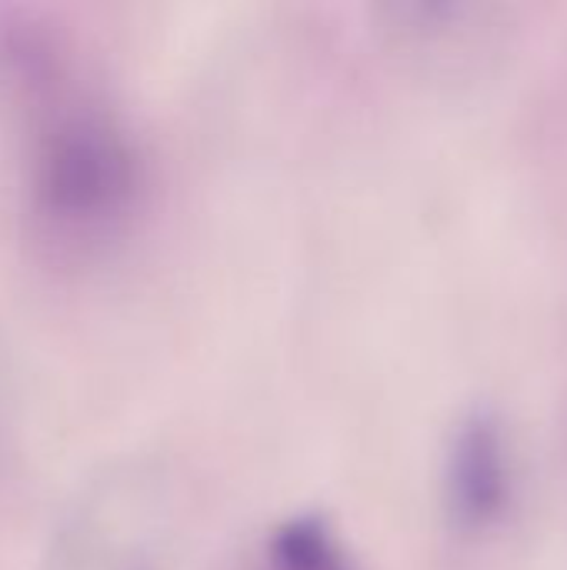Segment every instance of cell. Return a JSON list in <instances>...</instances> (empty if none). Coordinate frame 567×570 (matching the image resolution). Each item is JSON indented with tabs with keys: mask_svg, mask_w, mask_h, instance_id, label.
<instances>
[{
	"mask_svg": "<svg viewBox=\"0 0 567 570\" xmlns=\"http://www.w3.org/2000/svg\"><path fill=\"white\" fill-rule=\"evenodd\" d=\"M444 508L468 531H491L511 508L515 464L501 417L491 407H468L444 448Z\"/></svg>",
	"mask_w": 567,
	"mask_h": 570,
	"instance_id": "cell-2",
	"label": "cell"
},
{
	"mask_svg": "<svg viewBox=\"0 0 567 570\" xmlns=\"http://www.w3.org/2000/svg\"><path fill=\"white\" fill-rule=\"evenodd\" d=\"M257 570H361V564L321 511H294L267 531Z\"/></svg>",
	"mask_w": 567,
	"mask_h": 570,
	"instance_id": "cell-3",
	"label": "cell"
},
{
	"mask_svg": "<svg viewBox=\"0 0 567 570\" xmlns=\"http://www.w3.org/2000/svg\"><path fill=\"white\" fill-rule=\"evenodd\" d=\"M17 83L33 100L27 137L30 214L57 240L110 237L137 207L144 160L134 130L94 90L63 80L43 40L13 37L7 47Z\"/></svg>",
	"mask_w": 567,
	"mask_h": 570,
	"instance_id": "cell-1",
	"label": "cell"
}]
</instances>
